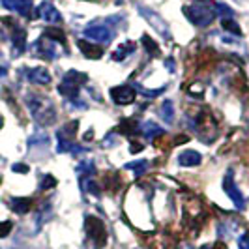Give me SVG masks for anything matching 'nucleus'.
<instances>
[{
	"label": "nucleus",
	"mask_w": 249,
	"mask_h": 249,
	"mask_svg": "<svg viewBox=\"0 0 249 249\" xmlns=\"http://www.w3.org/2000/svg\"><path fill=\"white\" fill-rule=\"evenodd\" d=\"M118 131L124 135H133V133H139V125L133 118H124L118 125Z\"/></svg>",
	"instance_id": "aec40b11"
},
{
	"label": "nucleus",
	"mask_w": 249,
	"mask_h": 249,
	"mask_svg": "<svg viewBox=\"0 0 249 249\" xmlns=\"http://www.w3.org/2000/svg\"><path fill=\"white\" fill-rule=\"evenodd\" d=\"M79 87L81 85H77V83H71V81H68V79H62V83H60V87H58V92L66 96L68 100L75 101L79 98Z\"/></svg>",
	"instance_id": "dca6fc26"
},
{
	"label": "nucleus",
	"mask_w": 249,
	"mask_h": 249,
	"mask_svg": "<svg viewBox=\"0 0 249 249\" xmlns=\"http://www.w3.org/2000/svg\"><path fill=\"white\" fill-rule=\"evenodd\" d=\"M64 79H68V81H71V83H77V85H85L88 81V75L81 73V71H75V70H70L68 73L64 75Z\"/></svg>",
	"instance_id": "a878e982"
},
{
	"label": "nucleus",
	"mask_w": 249,
	"mask_h": 249,
	"mask_svg": "<svg viewBox=\"0 0 249 249\" xmlns=\"http://www.w3.org/2000/svg\"><path fill=\"white\" fill-rule=\"evenodd\" d=\"M200 154L199 152H195V150H186V152H182L180 156H178V163L182 165V167H197L200 163Z\"/></svg>",
	"instance_id": "f3484780"
},
{
	"label": "nucleus",
	"mask_w": 249,
	"mask_h": 249,
	"mask_svg": "<svg viewBox=\"0 0 249 249\" xmlns=\"http://www.w3.org/2000/svg\"><path fill=\"white\" fill-rule=\"evenodd\" d=\"M26 77L30 83L34 85H49L51 83V73L45 68H32V70H26Z\"/></svg>",
	"instance_id": "f8f14e48"
},
{
	"label": "nucleus",
	"mask_w": 249,
	"mask_h": 249,
	"mask_svg": "<svg viewBox=\"0 0 249 249\" xmlns=\"http://www.w3.org/2000/svg\"><path fill=\"white\" fill-rule=\"evenodd\" d=\"M135 51V43L133 41H124L120 47L116 51H112V60H116V62H122L127 54H131Z\"/></svg>",
	"instance_id": "6ab92c4d"
},
{
	"label": "nucleus",
	"mask_w": 249,
	"mask_h": 249,
	"mask_svg": "<svg viewBox=\"0 0 249 249\" xmlns=\"http://www.w3.org/2000/svg\"><path fill=\"white\" fill-rule=\"evenodd\" d=\"M77 127H79V122H77V120H73L71 124L68 122V124L64 125L62 129H58V135H56V137H58V139H66V141H71V139L75 137V131H77Z\"/></svg>",
	"instance_id": "4be33fe9"
},
{
	"label": "nucleus",
	"mask_w": 249,
	"mask_h": 249,
	"mask_svg": "<svg viewBox=\"0 0 249 249\" xmlns=\"http://www.w3.org/2000/svg\"><path fill=\"white\" fill-rule=\"evenodd\" d=\"M215 10H217V13H219L223 19H231V17H232V10H231V8H227L225 4H217V6H215Z\"/></svg>",
	"instance_id": "c756f323"
},
{
	"label": "nucleus",
	"mask_w": 249,
	"mask_h": 249,
	"mask_svg": "<svg viewBox=\"0 0 249 249\" xmlns=\"http://www.w3.org/2000/svg\"><path fill=\"white\" fill-rule=\"evenodd\" d=\"M2 6L10 12H17L23 17H28L32 12V0H2Z\"/></svg>",
	"instance_id": "9d476101"
},
{
	"label": "nucleus",
	"mask_w": 249,
	"mask_h": 249,
	"mask_svg": "<svg viewBox=\"0 0 249 249\" xmlns=\"http://www.w3.org/2000/svg\"><path fill=\"white\" fill-rule=\"evenodd\" d=\"M26 107L30 109L34 120L41 125H51L56 120V109L54 103L39 94H28L26 96Z\"/></svg>",
	"instance_id": "f257e3e1"
},
{
	"label": "nucleus",
	"mask_w": 249,
	"mask_h": 249,
	"mask_svg": "<svg viewBox=\"0 0 249 249\" xmlns=\"http://www.w3.org/2000/svg\"><path fill=\"white\" fill-rule=\"evenodd\" d=\"M139 133H141L144 139H148V141H150V139L163 135V133H165V129H163V127H160L156 122H144V124L139 125Z\"/></svg>",
	"instance_id": "2eb2a0df"
},
{
	"label": "nucleus",
	"mask_w": 249,
	"mask_h": 249,
	"mask_svg": "<svg viewBox=\"0 0 249 249\" xmlns=\"http://www.w3.org/2000/svg\"><path fill=\"white\" fill-rule=\"evenodd\" d=\"M13 229L12 221H0V238H6Z\"/></svg>",
	"instance_id": "c85d7f7f"
},
{
	"label": "nucleus",
	"mask_w": 249,
	"mask_h": 249,
	"mask_svg": "<svg viewBox=\"0 0 249 249\" xmlns=\"http://www.w3.org/2000/svg\"><path fill=\"white\" fill-rule=\"evenodd\" d=\"M111 98L116 105H129L137 98V90L133 87H114L111 88Z\"/></svg>",
	"instance_id": "0eeeda50"
},
{
	"label": "nucleus",
	"mask_w": 249,
	"mask_h": 249,
	"mask_svg": "<svg viewBox=\"0 0 249 249\" xmlns=\"http://www.w3.org/2000/svg\"><path fill=\"white\" fill-rule=\"evenodd\" d=\"M187 21L193 23L195 26H208L212 25V21L215 19V13L210 6L206 4H193V6H186L184 8Z\"/></svg>",
	"instance_id": "7ed1b4c3"
},
{
	"label": "nucleus",
	"mask_w": 249,
	"mask_h": 249,
	"mask_svg": "<svg viewBox=\"0 0 249 249\" xmlns=\"http://www.w3.org/2000/svg\"><path fill=\"white\" fill-rule=\"evenodd\" d=\"M12 169H13V173H23V175L28 173V167H26V165H13Z\"/></svg>",
	"instance_id": "2f4dec72"
},
{
	"label": "nucleus",
	"mask_w": 249,
	"mask_h": 249,
	"mask_svg": "<svg viewBox=\"0 0 249 249\" xmlns=\"http://www.w3.org/2000/svg\"><path fill=\"white\" fill-rule=\"evenodd\" d=\"M32 204H34V202H32L30 197H13V199L10 200V208H12L15 213H19V215L30 212Z\"/></svg>",
	"instance_id": "4468645a"
},
{
	"label": "nucleus",
	"mask_w": 249,
	"mask_h": 249,
	"mask_svg": "<svg viewBox=\"0 0 249 249\" xmlns=\"http://www.w3.org/2000/svg\"><path fill=\"white\" fill-rule=\"evenodd\" d=\"M85 37L94 39V41L105 45V43H109L112 39V32H111V28L105 25H90L85 28Z\"/></svg>",
	"instance_id": "423d86ee"
},
{
	"label": "nucleus",
	"mask_w": 249,
	"mask_h": 249,
	"mask_svg": "<svg viewBox=\"0 0 249 249\" xmlns=\"http://www.w3.org/2000/svg\"><path fill=\"white\" fill-rule=\"evenodd\" d=\"M223 191L229 195V199L234 202V206H236L238 210H244L246 208V197L242 195V191L234 184V178H232L231 173H227V176L223 178Z\"/></svg>",
	"instance_id": "39448f33"
},
{
	"label": "nucleus",
	"mask_w": 249,
	"mask_h": 249,
	"mask_svg": "<svg viewBox=\"0 0 249 249\" xmlns=\"http://www.w3.org/2000/svg\"><path fill=\"white\" fill-rule=\"evenodd\" d=\"M4 75H6V68H2V66H0V77H4Z\"/></svg>",
	"instance_id": "c9c22d12"
},
{
	"label": "nucleus",
	"mask_w": 249,
	"mask_h": 249,
	"mask_svg": "<svg viewBox=\"0 0 249 249\" xmlns=\"http://www.w3.org/2000/svg\"><path fill=\"white\" fill-rule=\"evenodd\" d=\"M37 15L43 19V21H47V23H60V13H58V10L51 4L49 0H45V2H41V6L37 8Z\"/></svg>",
	"instance_id": "1a4fd4ad"
},
{
	"label": "nucleus",
	"mask_w": 249,
	"mask_h": 249,
	"mask_svg": "<svg viewBox=\"0 0 249 249\" xmlns=\"http://www.w3.org/2000/svg\"><path fill=\"white\" fill-rule=\"evenodd\" d=\"M160 118L165 124H173L175 122V105H173V101H163L161 107H160Z\"/></svg>",
	"instance_id": "a211bd4d"
},
{
	"label": "nucleus",
	"mask_w": 249,
	"mask_h": 249,
	"mask_svg": "<svg viewBox=\"0 0 249 249\" xmlns=\"http://www.w3.org/2000/svg\"><path fill=\"white\" fill-rule=\"evenodd\" d=\"M200 2H206V0H200Z\"/></svg>",
	"instance_id": "58836bf2"
},
{
	"label": "nucleus",
	"mask_w": 249,
	"mask_h": 249,
	"mask_svg": "<svg viewBox=\"0 0 249 249\" xmlns=\"http://www.w3.org/2000/svg\"><path fill=\"white\" fill-rule=\"evenodd\" d=\"M77 173L81 175V178H92V175L96 173V167L92 161H83L77 167Z\"/></svg>",
	"instance_id": "393cba45"
},
{
	"label": "nucleus",
	"mask_w": 249,
	"mask_h": 249,
	"mask_svg": "<svg viewBox=\"0 0 249 249\" xmlns=\"http://www.w3.org/2000/svg\"><path fill=\"white\" fill-rule=\"evenodd\" d=\"M238 248L249 249V234H242V236L238 238Z\"/></svg>",
	"instance_id": "7c9ffc66"
},
{
	"label": "nucleus",
	"mask_w": 249,
	"mask_h": 249,
	"mask_svg": "<svg viewBox=\"0 0 249 249\" xmlns=\"http://www.w3.org/2000/svg\"><path fill=\"white\" fill-rule=\"evenodd\" d=\"M85 232H87L88 240L94 244V248L100 249L107 244V229L105 223L96 215H87L85 217Z\"/></svg>",
	"instance_id": "f03ea898"
},
{
	"label": "nucleus",
	"mask_w": 249,
	"mask_h": 249,
	"mask_svg": "<svg viewBox=\"0 0 249 249\" xmlns=\"http://www.w3.org/2000/svg\"><path fill=\"white\" fill-rule=\"evenodd\" d=\"M2 125H4V118H2V116H0V127H2Z\"/></svg>",
	"instance_id": "4c0bfd02"
},
{
	"label": "nucleus",
	"mask_w": 249,
	"mask_h": 249,
	"mask_svg": "<svg viewBox=\"0 0 249 249\" xmlns=\"http://www.w3.org/2000/svg\"><path fill=\"white\" fill-rule=\"evenodd\" d=\"M221 25L227 32H231V34H234V36H242V30H240V25H238L236 21H232V19H221Z\"/></svg>",
	"instance_id": "bb28decb"
},
{
	"label": "nucleus",
	"mask_w": 249,
	"mask_h": 249,
	"mask_svg": "<svg viewBox=\"0 0 249 249\" xmlns=\"http://www.w3.org/2000/svg\"><path fill=\"white\" fill-rule=\"evenodd\" d=\"M141 41H142L144 49H146V53H148L152 58H158V56H160V45H158V43H156L152 37L144 34V36L141 37Z\"/></svg>",
	"instance_id": "412c9836"
},
{
	"label": "nucleus",
	"mask_w": 249,
	"mask_h": 249,
	"mask_svg": "<svg viewBox=\"0 0 249 249\" xmlns=\"http://www.w3.org/2000/svg\"><path fill=\"white\" fill-rule=\"evenodd\" d=\"M165 66L169 68V71H175V64H173V60H165Z\"/></svg>",
	"instance_id": "f704fd0d"
},
{
	"label": "nucleus",
	"mask_w": 249,
	"mask_h": 249,
	"mask_svg": "<svg viewBox=\"0 0 249 249\" xmlns=\"http://www.w3.org/2000/svg\"><path fill=\"white\" fill-rule=\"evenodd\" d=\"M137 10H139V13L148 21L150 25L158 30V32H161V34H165V36H169V26H167V23L160 17V13L152 12V10L146 8V6H139Z\"/></svg>",
	"instance_id": "6e6552de"
},
{
	"label": "nucleus",
	"mask_w": 249,
	"mask_h": 249,
	"mask_svg": "<svg viewBox=\"0 0 249 249\" xmlns=\"http://www.w3.org/2000/svg\"><path fill=\"white\" fill-rule=\"evenodd\" d=\"M202 92H204V90H202V88H200L199 85H195V87H193L191 90H189V94H195V96H200Z\"/></svg>",
	"instance_id": "72a5a7b5"
},
{
	"label": "nucleus",
	"mask_w": 249,
	"mask_h": 249,
	"mask_svg": "<svg viewBox=\"0 0 249 249\" xmlns=\"http://www.w3.org/2000/svg\"><path fill=\"white\" fill-rule=\"evenodd\" d=\"M125 169L127 171H133L135 176H142L146 173V169H148V161L146 160H141V161H131L125 165Z\"/></svg>",
	"instance_id": "5701e85b"
},
{
	"label": "nucleus",
	"mask_w": 249,
	"mask_h": 249,
	"mask_svg": "<svg viewBox=\"0 0 249 249\" xmlns=\"http://www.w3.org/2000/svg\"><path fill=\"white\" fill-rule=\"evenodd\" d=\"M34 53H36L39 58H45V60H56L60 51H58V43L49 39L47 36L39 37L36 43H34Z\"/></svg>",
	"instance_id": "20e7f679"
},
{
	"label": "nucleus",
	"mask_w": 249,
	"mask_h": 249,
	"mask_svg": "<svg viewBox=\"0 0 249 249\" xmlns=\"http://www.w3.org/2000/svg\"><path fill=\"white\" fill-rule=\"evenodd\" d=\"M129 150H131V154H137V152H141V150H142V144H141V142H133Z\"/></svg>",
	"instance_id": "473e14b6"
},
{
	"label": "nucleus",
	"mask_w": 249,
	"mask_h": 249,
	"mask_svg": "<svg viewBox=\"0 0 249 249\" xmlns=\"http://www.w3.org/2000/svg\"><path fill=\"white\" fill-rule=\"evenodd\" d=\"M12 43H13V53H23L26 47V32L21 26H13L12 30Z\"/></svg>",
	"instance_id": "ddd939ff"
},
{
	"label": "nucleus",
	"mask_w": 249,
	"mask_h": 249,
	"mask_svg": "<svg viewBox=\"0 0 249 249\" xmlns=\"http://www.w3.org/2000/svg\"><path fill=\"white\" fill-rule=\"evenodd\" d=\"M77 45H79L81 53L85 54V58H88V60H98V58L103 56V47L96 45V43H88L85 39H79Z\"/></svg>",
	"instance_id": "9b49d317"
},
{
	"label": "nucleus",
	"mask_w": 249,
	"mask_h": 249,
	"mask_svg": "<svg viewBox=\"0 0 249 249\" xmlns=\"http://www.w3.org/2000/svg\"><path fill=\"white\" fill-rule=\"evenodd\" d=\"M56 186V178L53 175H45L43 178H41V184H39V189H51V187H54Z\"/></svg>",
	"instance_id": "cd10ccee"
},
{
	"label": "nucleus",
	"mask_w": 249,
	"mask_h": 249,
	"mask_svg": "<svg viewBox=\"0 0 249 249\" xmlns=\"http://www.w3.org/2000/svg\"><path fill=\"white\" fill-rule=\"evenodd\" d=\"M43 36H47L49 39L56 41L58 45H66V34H64L60 28H47Z\"/></svg>",
	"instance_id": "b1692460"
},
{
	"label": "nucleus",
	"mask_w": 249,
	"mask_h": 249,
	"mask_svg": "<svg viewBox=\"0 0 249 249\" xmlns=\"http://www.w3.org/2000/svg\"><path fill=\"white\" fill-rule=\"evenodd\" d=\"M182 249H193V248H191L189 244H186V246H182Z\"/></svg>",
	"instance_id": "e433bc0d"
}]
</instances>
